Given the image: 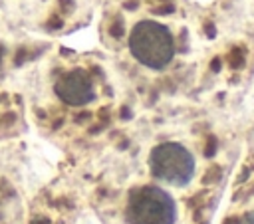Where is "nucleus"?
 <instances>
[{
	"instance_id": "nucleus-1",
	"label": "nucleus",
	"mask_w": 254,
	"mask_h": 224,
	"mask_svg": "<svg viewBox=\"0 0 254 224\" xmlns=\"http://www.w3.org/2000/svg\"><path fill=\"white\" fill-rule=\"evenodd\" d=\"M127 50L137 63L147 69L161 71L171 65L177 54V44L171 28L159 20L143 18L129 30Z\"/></svg>"
},
{
	"instance_id": "nucleus-2",
	"label": "nucleus",
	"mask_w": 254,
	"mask_h": 224,
	"mask_svg": "<svg viewBox=\"0 0 254 224\" xmlns=\"http://www.w3.org/2000/svg\"><path fill=\"white\" fill-rule=\"evenodd\" d=\"M179 208L175 198L157 184L135 186L125 202V220L129 224H175Z\"/></svg>"
},
{
	"instance_id": "nucleus-3",
	"label": "nucleus",
	"mask_w": 254,
	"mask_h": 224,
	"mask_svg": "<svg viewBox=\"0 0 254 224\" xmlns=\"http://www.w3.org/2000/svg\"><path fill=\"white\" fill-rule=\"evenodd\" d=\"M196 161L190 149L177 141H165L151 149L149 170L159 182L171 186H187L194 178Z\"/></svg>"
},
{
	"instance_id": "nucleus-4",
	"label": "nucleus",
	"mask_w": 254,
	"mask_h": 224,
	"mask_svg": "<svg viewBox=\"0 0 254 224\" xmlns=\"http://www.w3.org/2000/svg\"><path fill=\"white\" fill-rule=\"evenodd\" d=\"M52 95L65 107H87L97 99L93 73L83 65H69L54 73Z\"/></svg>"
},
{
	"instance_id": "nucleus-5",
	"label": "nucleus",
	"mask_w": 254,
	"mask_h": 224,
	"mask_svg": "<svg viewBox=\"0 0 254 224\" xmlns=\"http://www.w3.org/2000/svg\"><path fill=\"white\" fill-rule=\"evenodd\" d=\"M6 56H8V50H6V44L0 42V75L4 71V63H6Z\"/></svg>"
},
{
	"instance_id": "nucleus-6",
	"label": "nucleus",
	"mask_w": 254,
	"mask_h": 224,
	"mask_svg": "<svg viewBox=\"0 0 254 224\" xmlns=\"http://www.w3.org/2000/svg\"><path fill=\"white\" fill-rule=\"evenodd\" d=\"M240 224H254V210H250V212H246V214L242 216V220H240Z\"/></svg>"
},
{
	"instance_id": "nucleus-7",
	"label": "nucleus",
	"mask_w": 254,
	"mask_h": 224,
	"mask_svg": "<svg viewBox=\"0 0 254 224\" xmlns=\"http://www.w3.org/2000/svg\"><path fill=\"white\" fill-rule=\"evenodd\" d=\"M4 2H28V0H4Z\"/></svg>"
}]
</instances>
